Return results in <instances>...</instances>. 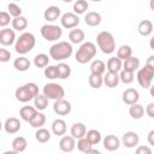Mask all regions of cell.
Masks as SVG:
<instances>
[{"mask_svg": "<svg viewBox=\"0 0 154 154\" xmlns=\"http://www.w3.org/2000/svg\"><path fill=\"white\" fill-rule=\"evenodd\" d=\"M90 1H94V2H100L101 0H90Z\"/></svg>", "mask_w": 154, "mask_h": 154, "instance_id": "db71d44e", "label": "cell"}, {"mask_svg": "<svg viewBox=\"0 0 154 154\" xmlns=\"http://www.w3.org/2000/svg\"><path fill=\"white\" fill-rule=\"evenodd\" d=\"M137 31L141 36H149L153 32V23L149 19H143L137 25Z\"/></svg>", "mask_w": 154, "mask_h": 154, "instance_id": "484cf974", "label": "cell"}, {"mask_svg": "<svg viewBox=\"0 0 154 154\" xmlns=\"http://www.w3.org/2000/svg\"><path fill=\"white\" fill-rule=\"evenodd\" d=\"M140 65H141V61L137 57H134V55H130L129 58H126L125 60H123V67L124 70H128V71H131V72H135L140 69Z\"/></svg>", "mask_w": 154, "mask_h": 154, "instance_id": "d6986e66", "label": "cell"}, {"mask_svg": "<svg viewBox=\"0 0 154 154\" xmlns=\"http://www.w3.org/2000/svg\"><path fill=\"white\" fill-rule=\"evenodd\" d=\"M85 132H87V128L83 123L78 122V123H75L71 129H70V135L75 138V140H78L81 137H84L85 136Z\"/></svg>", "mask_w": 154, "mask_h": 154, "instance_id": "cb8c5ba5", "label": "cell"}, {"mask_svg": "<svg viewBox=\"0 0 154 154\" xmlns=\"http://www.w3.org/2000/svg\"><path fill=\"white\" fill-rule=\"evenodd\" d=\"M59 148L64 153H71L76 148V140L71 135H63L59 141Z\"/></svg>", "mask_w": 154, "mask_h": 154, "instance_id": "5bb4252c", "label": "cell"}, {"mask_svg": "<svg viewBox=\"0 0 154 154\" xmlns=\"http://www.w3.org/2000/svg\"><path fill=\"white\" fill-rule=\"evenodd\" d=\"M66 129H67V128H66V122H65L64 119L58 118V119L53 120V123H52V132H53L55 136L61 137L63 135L66 134Z\"/></svg>", "mask_w": 154, "mask_h": 154, "instance_id": "ffe728a7", "label": "cell"}, {"mask_svg": "<svg viewBox=\"0 0 154 154\" xmlns=\"http://www.w3.org/2000/svg\"><path fill=\"white\" fill-rule=\"evenodd\" d=\"M37 109L34 107V106H23L20 109H19V117L24 120V122H30L32 119V117L36 114Z\"/></svg>", "mask_w": 154, "mask_h": 154, "instance_id": "f1b7e54d", "label": "cell"}, {"mask_svg": "<svg viewBox=\"0 0 154 154\" xmlns=\"http://www.w3.org/2000/svg\"><path fill=\"white\" fill-rule=\"evenodd\" d=\"M73 53L72 43L67 41H59L51 46L49 48V58L55 61H63L69 59Z\"/></svg>", "mask_w": 154, "mask_h": 154, "instance_id": "6da1fadb", "label": "cell"}, {"mask_svg": "<svg viewBox=\"0 0 154 154\" xmlns=\"http://www.w3.org/2000/svg\"><path fill=\"white\" fill-rule=\"evenodd\" d=\"M136 154H152V149L148 146H138L136 148Z\"/></svg>", "mask_w": 154, "mask_h": 154, "instance_id": "7dc6e473", "label": "cell"}, {"mask_svg": "<svg viewBox=\"0 0 154 154\" xmlns=\"http://www.w3.org/2000/svg\"><path fill=\"white\" fill-rule=\"evenodd\" d=\"M96 45L105 54H112L116 51V40L109 31H100L96 35Z\"/></svg>", "mask_w": 154, "mask_h": 154, "instance_id": "5b68a950", "label": "cell"}, {"mask_svg": "<svg viewBox=\"0 0 154 154\" xmlns=\"http://www.w3.org/2000/svg\"><path fill=\"white\" fill-rule=\"evenodd\" d=\"M102 81L107 88H116V87H118V84L120 82L119 75L117 72H109V71H107L105 73V76H102Z\"/></svg>", "mask_w": 154, "mask_h": 154, "instance_id": "ac0fdd59", "label": "cell"}, {"mask_svg": "<svg viewBox=\"0 0 154 154\" xmlns=\"http://www.w3.org/2000/svg\"><path fill=\"white\" fill-rule=\"evenodd\" d=\"M60 16H61V10L55 5L48 6L43 12V18L47 22H55L57 19L60 18Z\"/></svg>", "mask_w": 154, "mask_h": 154, "instance_id": "e0dca14e", "label": "cell"}, {"mask_svg": "<svg viewBox=\"0 0 154 154\" xmlns=\"http://www.w3.org/2000/svg\"><path fill=\"white\" fill-rule=\"evenodd\" d=\"M43 75L48 79H57L58 78V70L57 65H47L43 70Z\"/></svg>", "mask_w": 154, "mask_h": 154, "instance_id": "7bdbcfd3", "label": "cell"}, {"mask_svg": "<svg viewBox=\"0 0 154 154\" xmlns=\"http://www.w3.org/2000/svg\"><path fill=\"white\" fill-rule=\"evenodd\" d=\"M88 83L93 89H100L101 85L103 84L102 81V76L101 75H95V73H90L89 78H88Z\"/></svg>", "mask_w": 154, "mask_h": 154, "instance_id": "b9f144b4", "label": "cell"}, {"mask_svg": "<svg viewBox=\"0 0 154 154\" xmlns=\"http://www.w3.org/2000/svg\"><path fill=\"white\" fill-rule=\"evenodd\" d=\"M130 55H132V48L129 45H122L118 49H117V57L120 60H125L126 58H129Z\"/></svg>", "mask_w": 154, "mask_h": 154, "instance_id": "60d3db41", "label": "cell"}, {"mask_svg": "<svg viewBox=\"0 0 154 154\" xmlns=\"http://www.w3.org/2000/svg\"><path fill=\"white\" fill-rule=\"evenodd\" d=\"M85 137L89 140V142L94 146V144H99L100 142H101V140H102V135H101V132L99 131V130H96V129H90V130H88L87 132H85Z\"/></svg>", "mask_w": 154, "mask_h": 154, "instance_id": "d590c367", "label": "cell"}, {"mask_svg": "<svg viewBox=\"0 0 154 154\" xmlns=\"http://www.w3.org/2000/svg\"><path fill=\"white\" fill-rule=\"evenodd\" d=\"M30 65H31L30 60H29L28 58H25L24 55H20V57H18V58H16L14 61H13V67H14L17 71H19V72H25V71H28V70L30 69Z\"/></svg>", "mask_w": 154, "mask_h": 154, "instance_id": "603a6c76", "label": "cell"}, {"mask_svg": "<svg viewBox=\"0 0 154 154\" xmlns=\"http://www.w3.org/2000/svg\"><path fill=\"white\" fill-rule=\"evenodd\" d=\"M11 25L14 31H24L28 28V19L24 16L13 17L11 20Z\"/></svg>", "mask_w": 154, "mask_h": 154, "instance_id": "d4e9b609", "label": "cell"}, {"mask_svg": "<svg viewBox=\"0 0 154 154\" xmlns=\"http://www.w3.org/2000/svg\"><path fill=\"white\" fill-rule=\"evenodd\" d=\"M7 12L10 13V16L12 18L18 17V16H22V7L16 2H10L7 5Z\"/></svg>", "mask_w": 154, "mask_h": 154, "instance_id": "ee69618b", "label": "cell"}, {"mask_svg": "<svg viewBox=\"0 0 154 154\" xmlns=\"http://www.w3.org/2000/svg\"><path fill=\"white\" fill-rule=\"evenodd\" d=\"M12 20V17L10 16L8 12L1 11L0 12V28H6Z\"/></svg>", "mask_w": 154, "mask_h": 154, "instance_id": "f6af8a7d", "label": "cell"}, {"mask_svg": "<svg viewBox=\"0 0 154 154\" xmlns=\"http://www.w3.org/2000/svg\"><path fill=\"white\" fill-rule=\"evenodd\" d=\"M123 67V60H120L118 57H111L106 63V69L109 72H119Z\"/></svg>", "mask_w": 154, "mask_h": 154, "instance_id": "4316f807", "label": "cell"}, {"mask_svg": "<svg viewBox=\"0 0 154 154\" xmlns=\"http://www.w3.org/2000/svg\"><path fill=\"white\" fill-rule=\"evenodd\" d=\"M106 71V64L100 60V59H96V60H93L91 64H90V73H95V75H103Z\"/></svg>", "mask_w": 154, "mask_h": 154, "instance_id": "1f68e13d", "label": "cell"}, {"mask_svg": "<svg viewBox=\"0 0 154 154\" xmlns=\"http://www.w3.org/2000/svg\"><path fill=\"white\" fill-rule=\"evenodd\" d=\"M37 94H38V87L34 82L25 83L22 87H18L16 89V91H14V96H16L17 101L23 102V103L34 100V97Z\"/></svg>", "mask_w": 154, "mask_h": 154, "instance_id": "277c9868", "label": "cell"}, {"mask_svg": "<svg viewBox=\"0 0 154 154\" xmlns=\"http://www.w3.org/2000/svg\"><path fill=\"white\" fill-rule=\"evenodd\" d=\"M20 128H22V123H20V120H19L18 118H16V117H10V118H7V119L5 120V123H4V129H5V131H6L7 134H10V135L17 134V132L20 130Z\"/></svg>", "mask_w": 154, "mask_h": 154, "instance_id": "2e32d148", "label": "cell"}, {"mask_svg": "<svg viewBox=\"0 0 154 154\" xmlns=\"http://www.w3.org/2000/svg\"><path fill=\"white\" fill-rule=\"evenodd\" d=\"M49 64V57L45 53H38L34 58V65L38 69H45Z\"/></svg>", "mask_w": 154, "mask_h": 154, "instance_id": "74e56055", "label": "cell"}, {"mask_svg": "<svg viewBox=\"0 0 154 154\" xmlns=\"http://www.w3.org/2000/svg\"><path fill=\"white\" fill-rule=\"evenodd\" d=\"M35 138L40 143H47L51 140V131L45 128H38L35 132Z\"/></svg>", "mask_w": 154, "mask_h": 154, "instance_id": "e575fe53", "label": "cell"}, {"mask_svg": "<svg viewBox=\"0 0 154 154\" xmlns=\"http://www.w3.org/2000/svg\"><path fill=\"white\" fill-rule=\"evenodd\" d=\"M53 111L55 114L58 116H67L71 113L72 111V106L71 102L65 100V99H60V100H55L53 103Z\"/></svg>", "mask_w": 154, "mask_h": 154, "instance_id": "30bf717a", "label": "cell"}, {"mask_svg": "<svg viewBox=\"0 0 154 154\" xmlns=\"http://www.w3.org/2000/svg\"><path fill=\"white\" fill-rule=\"evenodd\" d=\"M102 141V144H103V148L108 152H116L119 149L122 142H120V138L117 137L116 135H107Z\"/></svg>", "mask_w": 154, "mask_h": 154, "instance_id": "4fadbf2b", "label": "cell"}, {"mask_svg": "<svg viewBox=\"0 0 154 154\" xmlns=\"http://www.w3.org/2000/svg\"><path fill=\"white\" fill-rule=\"evenodd\" d=\"M122 100L124 103L126 105H132V103H136L138 102L140 100V93L137 89L135 88H128L123 91V95H122Z\"/></svg>", "mask_w": 154, "mask_h": 154, "instance_id": "9a60e30c", "label": "cell"}, {"mask_svg": "<svg viewBox=\"0 0 154 154\" xmlns=\"http://www.w3.org/2000/svg\"><path fill=\"white\" fill-rule=\"evenodd\" d=\"M101 20H102L101 14L99 12H95V11L87 12V14L84 16V22L89 26H97V25H100Z\"/></svg>", "mask_w": 154, "mask_h": 154, "instance_id": "44dd1931", "label": "cell"}, {"mask_svg": "<svg viewBox=\"0 0 154 154\" xmlns=\"http://www.w3.org/2000/svg\"><path fill=\"white\" fill-rule=\"evenodd\" d=\"M42 94L45 96L48 97V100H60V99H64L65 96V90L64 88L58 84V83H54V82H51V83H47L43 85L42 88Z\"/></svg>", "mask_w": 154, "mask_h": 154, "instance_id": "ba28073f", "label": "cell"}, {"mask_svg": "<svg viewBox=\"0 0 154 154\" xmlns=\"http://www.w3.org/2000/svg\"><path fill=\"white\" fill-rule=\"evenodd\" d=\"M2 126H4V124H2V123H1V120H0V130L2 129Z\"/></svg>", "mask_w": 154, "mask_h": 154, "instance_id": "f5cc1de1", "label": "cell"}, {"mask_svg": "<svg viewBox=\"0 0 154 154\" xmlns=\"http://www.w3.org/2000/svg\"><path fill=\"white\" fill-rule=\"evenodd\" d=\"M95 55H96V45L94 42L87 41L81 43L79 48L75 54V59L78 64H87L91 61Z\"/></svg>", "mask_w": 154, "mask_h": 154, "instance_id": "3957f363", "label": "cell"}, {"mask_svg": "<svg viewBox=\"0 0 154 154\" xmlns=\"http://www.w3.org/2000/svg\"><path fill=\"white\" fill-rule=\"evenodd\" d=\"M146 64H149V65H154V55H150L149 58H148V60H147V63Z\"/></svg>", "mask_w": 154, "mask_h": 154, "instance_id": "f907efd6", "label": "cell"}, {"mask_svg": "<svg viewBox=\"0 0 154 154\" xmlns=\"http://www.w3.org/2000/svg\"><path fill=\"white\" fill-rule=\"evenodd\" d=\"M16 42V32L13 29L10 28H4L0 30V45L8 47Z\"/></svg>", "mask_w": 154, "mask_h": 154, "instance_id": "7c38bea8", "label": "cell"}, {"mask_svg": "<svg viewBox=\"0 0 154 154\" xmlns=\"http://www.w3.org/2000/svg\"><path fill=\"white\" fill-rule=\"evenodd\" d=\"M11 59V52L6 48H0V63H7Z\"/></svg>", "mask_w": 154, "mask_h": 154, "instance_id": "bcb514c9", "label": "cell"}, {"mask_svg": "<svg viewBox=\"0 0 154 154\" xmlns=\"http://www.w3.org/2000/svg\"><path fill=\"white\" fill-rule=\"evenodd\" d=\"M48 106V97L45 96L43 94H37L35 97H34V107L37 109V111H43L46 109Z\"/></svg>", "mask_w": 154, "mask_h": 154, "instance_id": "d6a6232c", "label": "cell"}, {"mask_svg": "<svg viewBox=\"0 0 154 154\" xmlns=\"http://www.w3.org/2000/svg\"><path fill=\"white\" fill-rule=\"evenodd\" d=\"M60 24L65 29H73L79 24V17L73 12H65L60 16Z\"/></svg>", "mask_w": 154, "mask_h": 154, "instance_id": "9c48e42d", "label": "cell"}, {"mask_svg": "<svg viewBox=\"0 0 154 154\" xmlns=\"http://www.w3.org/2000/svg\"><path fill=\"white\" fill-rule=\"evenodd\" d=\"M84 38H85V34L82 29H72L70 32H69V40H70V43H73V45H81L82 42H84Z\"/></svg>", "mask_w": 154, "mask_h": 154, "instance_id": "7402d4cb", "label": "cell"}, {"mask_svg": "<svg viewBox=\"0 0 154 154\" xmlns=\"http://www.w3.org/2000/svg\"><path fill=\"white\" fill-rule=\"evenodd\" d=\"M77 149L82 153H85V154H90V150L93 148V144L89 142V140L84 136V137H81L77 140Z\"/></svg>", "mask_w": 154, "mask_h": 154, "instance_id": "836d02e7", "label": "cell"}, {"mask_svg": "<svg viewBox=\"0 0 154 154\" xmlns=\"http://www.w3.org/2000/svg\"><path fill=\"white\" fill-rule=\"evenodd\" d=\"M73 13L76 14H84L89 8V4L87 0H76L73 2Z\"/></svg>", "mask_w": 154, "mask_h": 154, "instance_id": "f35d334b", "label": "cell"}, {"mask_svg": "<svg viewBox=\"0 0 154 154\" xmlns=\"http://www.w3.org/2000/svg\"><path fill=\"white\" fill-rule=\"evenodd\" d=\"M41 36L48 41V42H55L58 41L63 35V29L59 25L55 24H45L41 26Z\"/></svg>", "mask_w": 154, "mask_h": 154, "instance_id": "52a82bcc", "label": "cell"}, {"mask_svg": "<svg viewBox=\"0 0 154 154\" xmlns=\"http://www.w3.org/2000/svg\"><path fill=\"white\" fill-rule=\"evenodd\" d=\"M120 142H122V144H123L124 147H126V148H135V147L138 146V143H140V136H138V134L135 132V131H126V132L123 135Z\"/></svg>", "mask_w": 154, "mask_h": 154, "instance_id": "8fae6325", "label": "cell"}, {"mask_svg": "<svg viewBox=\"0 0 154 154\" xmlns=\"http://www.w3.org/2000/svg\"><path fill=\"white\" fill-rule=\"evenodd\" d=\"M118 75H119V81L123 82L124 84H130L135 79V72H131V71H128L124 69H122L118 72Z\"/></svg>", "mask_w": 154, "mask_h": 154, "instance_id": "ab89813d", "label": "cell"}, {"mask_svg": "<svg viewBox=\"0 0 154 154\" xmlns=\"http://www.w3.org/2000/svg\"><path fill=\"white\" fill-rule=\"evenodd\" d=\"M11 146H12V150H13L14 153H23V152L26 149V147H28V142H26L25 137H23V136H17V137L13 138Z\"/></svg>", "mask_w": 154, "mask_h": 154, "instance_id": "83f0119b", "label": "cell"}, {"mask_svg": "<svg viewBox=\"0 0 154 154\" xmlns=\"http://www.w3.org/2000/svg\"><path fill=\"white\" fill-rule=\"evenodd\" d=\"M129 114L132 119H141L144 116V107L138 102L132 103L129 107Z\"/></svg>", "mask_w": 154, "mask_h": 154, "instance_id": "f546056e", "label": "cell"}, {"mask_svg": "<svg viewBox=\"0 0 154 154\" xmlns=\"http://www.w3.org/2000/svg\"><path fill=\"white\" fill-rule=\"evenodd\" d=\"M57 70H58V78L59 79H67L71 76V67L66 63L60 61L57 65Z\"/></svg>", "mask_w": 154, "mask_h": 154, "instance_id": "4dcf8cb0", "label": "cell"}, {"mask_svg": "<svg viewBox=\"0 0 154 154\" xmlns=\"http://www.w3.org/2000/svg\"><path fill=\"white\" fill-rule=\"evenodd\" d=\"M63 2H66V4H69V2H72L73 0H61Z\"/></svg>", "mask_w": 154, "mask_h": 154, "instance_id": "816d5d0a", "label": "cell"}, {"mask_svg": "<svg viewBox=\"0 0 154 154\" xmlns=\"http://www.w3.org/2000/svg\"><path fill=\"white\" fill-rule=\"evenodd\" d=\"M29 123H30V125H31L32 128H35V129L42 128V126L46 124V116H45L42 112L37 111L36 114L32 117V119H31Z\"/></svg>", "mask_w": 154, "mask_h": 154, "instance_id": "8d00e7d4", "label": "cell"}, {"mask_svg": "<svg viewBox=\"0 0 154 154\" xmlns=\"http://www.w3.org/2000/svg\"><path fill=\"white\" fill-rule=\"evenodd\" d=\"M36 45V38L35 35L32 32L29 31H24L23 34L19 35L18 38H16L14 42V51L19 54V55H24L26 53H29L30 51L34 49Z\"/></svg>", "mask_w": 154, "mask_h": 154, "instance_id": "7a4b0ae2", "label": "cell"}, {"mask_svg": "<svg viewBox=\"0 0 154 154\" xmlns=\"http://www.w3.org/2000/svg\"><path fill=\"white\" fill-rule=\"evenodd\" d=\"M148 143H149V146H154V130H150L149 132H148Z\"/></svg>", "mask_w": 154, "mask_h": 154, "instance_id": "681fc988", "label": "cell"}, {"mask_svg": "<svg viewBox=\"0 0 154 154\" xmlns=\"http://www.w3.org/2000/svg\"><path fill=\"white\" fill-rule=\"evenodd\" d=\"M13 1H20V0H13Z\"/></svg>", "mask_w": 154, "mask_h": 154, "instance_id": "11a10c76", "label": "cell"}, {"mask_svg": "<svg viewBox=\"0 0 154 154\" xmlns=\"http://www.w3.org/2000/svg\"><path fill=\"white\" fill-rule=\"evenodd\" d=\"M144 112L147 113V116L149 118H154V102H149L144 109Z\"/></svg>", "mask_w": 154, "mask_h": 154, "instance_id": "c3c4849f", "label": "cell"}, {"mask_svg": "<svg viewBox=\"0 0 154 154\" xmlns=\"http://www.w3.org/2000/svg\"><path fill=\"white\" fill-rule=\"evenodd\" d=\"M153 77H154V65L144 64L143 67L137 70L136 78H137L140 87H142L143 89L150 88L152 82H153Z\"/></svg>", "mask_w": 154, "mask_h": 154, "instance_id": "8992f818", "label": "cell"}]
</instances>
